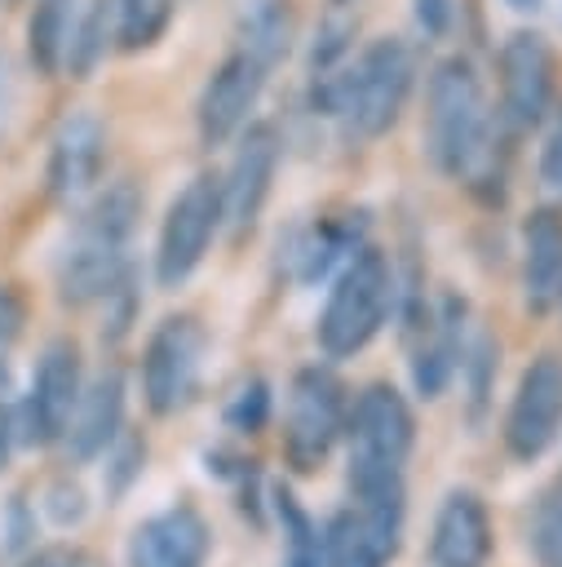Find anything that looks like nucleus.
Masks as SVG:
<instances>
[{"instance_id": "obj_6", "label": "nucleus", "mask_w": 562, "mask_h": 567, "mask_svg": "<svg viewBox=\"0 0 562 567\" xmlns=\"http://www.w3.org/2000/svg\"><path fill=\"white\" fill-rule=\"evenodd\" d=\"M204 359H208V328L195 315H168L150 328L137 363L142 403L150 416L168 421L186 412L199 399L204 385Z\"/></svg>"}, {"instance_id": "obj_18", "label": "nucleus", "mask_w": 562, "mask_h": 567, "mask_svg": "<svg viewBox=\"0 0 562 567\" xmlns=\"http://www.w3.org/2000/svg\"><path fill=\"white\" fill-rule=\"evenodd\" d=\"M496 549L487 501L473 487H447L425 545V567H487Z\"/></svg>"}, {"instance_id": "obj_24", "label": "nucleus", "mask_w": 562, "mask_h": 567, "mask_svg": "<svg viewBox=\"0 0 562 567\" xmlns=\"http://www.w3.org/2000/svg\"><path fill=\"white\" fill-rule=\"evenodd\" d=\"M204 474L235 492V509L243 518H252V527H266V518H270V483H261V470H257L252 456L230 452V447H208L204 452Z\"/></svg>"}, {"instance_id": "obj_28", "label": "nucleus", "mask_w": 562, "mask_h": 567, "mask_svg": "<svg viewBox=\"0 0 562 567\" xmlns=\"http://www.w3.org/2000/svg\"><path fill=\"white\" fill-rule=\"evenodd\" d=\"M292 44V13L283 0H257L239 18V49L252 53L261 66H274Z\"/></svg>"}, {"instance_id": "obj_33", "label": "nucleus", "mask_w": 562, "mask_h": 567, "mask_svg": "<svg viewBox=\"0 0 562 567\" xmlns=\"http://www.w3.org/2000/svg\"><path fill=\"white\" fill-rule=\"evenodd\" d=\"M40 505L27 496V492H9V501L0 505V549L9 558H22L35 549V536H40Z\"/></svg>"}, {"instance_id": "obj_19", "label": "nucleus", "mask_w": 562, "mask_h": 567, "mask_svg": "<svg viewBox=\"0 0 562 567\" xmlns=\"http://www.w3.org/2000/svg\"><path fill=\"white\" fill-rule=\"evenodd\" d=\"M124 412H128V381H124V368L111 363L93 381H84V390H80V403H75V412L66 421V434H62L66 461L71 465L102 461V452L124 430Z\"/></svg>"}, {"instance_id": "obj_31", "label": "nucleus", "mask_w": 562, "mask_h": 567, "mask_svg": "<svg viewBox=\"0 0 562 567\" xmlns=\"http://www.w3.org/2000/svg\"><path fill=\"white\" fill-rule=\"evenodd\" d=\"M173 18V0H115V40L119 49H146L164 35Z\"/></svg>"}, {"instance_id": "obj_32", "label": "nucleus", "mask_w": 562, "mask_h": 567, "mask_svg": "<svg viewBox=\"0 0 562 567\" xmlns=\"http://www.w3.org/2000/svg\"><path fill=\"white\" fill-rule=\"evenodd\" d=\"M35 505H40V518H44L53 532H75V527L89 518V492H84V483L71 478V474L49 478L44 492L35 496Z\"/></svg>"}, {"instance_id": "obj_1", "label": "nucleus", "mask_w": 562, "mask_h": 567, "mask_svg": "<svg viewBox=\"0 0 562 567\" xmlns=\"http://www.w3.org/2000/svg\"><path fill=\"white\" fill-rule=\"evenodd\" d=\"M142 217V190L133 182H111L106 190H93L58 248V297L71 310L97 306L128 270V244Z\"/></svg>"}, {"instance_id": "obj_21", "label": "nucleus", "mask_w": 562, "mask_h": 567, "mask_svg": "<svg viewBox=\"0 0 562 567\" xmlns=\"http://www.w3.org/2000/svg\"><path fill=\"white\" fill-rule=\"evenodd\" d=\"M367 213H341V217H323L319 226H310L292 252L296 261V284H323L332 279L367 239Z\"/></svg>"}, {"instance_id": "obj_44", "label": "nucleus", "mask_w": 562, "mask_h": 567, "mask_svg": "<svg viewBox=\"0 0 562 567\" xmlns=\"http://www.w3.org/2000/svg\"><path fill=\"white\" fill-rule=\"evenodd\" d=\"M336 4H341V0H336Z\"/></svg>"}, {"instance_id": "obj_5", "label": "nucleus", "mask_w": 562, "mask_h": 567, "mask_svg": "<svg viewBox=\"0 0 562 567\" xmlns=\"http://www.w3.org/2000/svg\"><path fill=\"white\" fill-rule=\"evenodd\" d=\"M345 416H350V390L332 372V363H305L292 372L288 394H283V430H279V452L292 474H319L336 443L345 439Z\"/></svg>"}, {"instance_id": "obj_9", "label": "nucleus", "mask_w": 562, "mask_h": 567, "mask_svg": "<svg viewBox=\"0 0 562 567\" xmlns=\"http://www.w3.org/2000/svg\"><path fill=\"white\" fill-rule=\"evenodd\" d=\"M217 230H221V177L217 173H195L173 195V204L159 221L155 284L159 288H181L199 270V261L208 257Z\"/></svg>"}, {"instance_id": "obj_17", "label": "nucleus", "mask_w": 562, "mask_h": 567, "mask_svg": "<svg viewBox=\"0 0 562 567\" xmlns=\"http://www.w3.org/2000/svg\"><path fill=\"white\" fill-rule=\"evenodd\" d=\"M270 66H261L252 53L235 49L204 84L199 106H195V124H199V142L204 146H221L230 137H239V128L248 124L261 89H266Z\"/></svg>"}, {"instance_id": "obj_36", "label": "nucleus", "mask_w": 562, "mask_h": 567, "mask_svg": "<svg viewBox=\"0 0 562 567\" xmlns=\"http://www.w3.org/2000/svg\"><path fill=\"white\" fill-rule=\"evenodd\" d=\"M540 186L553 204H562V111H558L553 128L544 133V146H540Z\"/></svg>"}, {"instance_id": "obj_38", "label": "nucleus", "mask_w": 562, "mask_h": 567, "mask_svg": "<svg viewBox=\"0 0 562 567\" xmlns=\"http://www.w3.org/2000/svg\"><path fill=\"white\" fill-rule=\"evenodd\" d=\"M22 319H27L22 297H18L13 288H4V284H0V359H4V350L13 346V337L22 332Z\"/></svg>"}, {"instance_id": "obj_7", "label": "nucleus", "mask_w": 562, "mask_h": 567, "mask_svg": "<svg viewBox=\"0 0 562 567\" xmlns=\"http://www.w3.org/2000/svg\"><path fill=\"white\" fill-rule=\"evenodd\" d=\"M84 390V350L75 337L44 341L27 390L13 399L18 412V447H53L66 434V421Z\"/></svg>"}, {"instance_id": "obj_4", "label": "nucleus", "mask_w": 562, "mask_h": 567, "mask_svg": "<svg viewBox=\"0 0 562 567\" xmlns=\"http://www.w3.org/2000/svg\"><path fill=\"white\" fill-rule=\"evenodd\" d=\"M398 306V275L394 261L363 244L336 275L327 288V301L319 310L314 323V341L323 350V359H354L358 350L372 346V337L385 328V319Z\"/></svg>"}, {"instance_id": "obj_23", "label": "nucleus", "mask_w": 562, "mask_h": 567, "mask_svg": "<svg viewBox=\"0 0 562 567\" xmlns=\"http://www.w3.org/2000/svg\"><path fill=\"white\" fill-rule=\"evenodd\" d=\"M496 377H500V341L491 332H469L465 359H460V385H465V421L469 434L487 430L491 403H496Z\"/></svg>"}, {"instance_id": "obj_25", "label": "nucleus", "mask_w": 562, "mask_h": 567, "mask_svg": "<svg viewBox=\"0 0 562 567\" xmlns=\"http://www.w3.org/2000/svg\"><path fill=\"white\" fill-rule=\"evenodd\" d=\"M522 540L535 567H562V474H553L527 505Z\"/></svg>"}, {"instance_id": "obj_14", "label": "nucleus", "mask_w": 562, "mask_h": 567, "mask_svg": "<svg viewBox=\"0 0 562 567\" xmlns=\"http://www.w3.org/2000/svg\"><path fill=\"white\" fill-rule=\"evenodd\" d=\"M102 164H106V124L93 111L62 115V124L49 137V164H44L49 199L58 208L75 213L97 190Z\"/></svg>"}, {"instance_id": "obj_41", "label": "nucleus", "mask_w": 562, "mask_h": 567, "mask_svg": "<svg viewBox=\"0 0 562 567\" xmlns=\"http://www.w3.org/2000/svg\"><path fill=\"white\" fill-rule=\"evenodd\" d=\"M13 447H18V412H13V399L0 394V470L9 465Z\"/></svg>"}, {"instance_id": "obj_26", "label": "nucleus", "mask_w": 562, "mask_h": 567, "mask_svg": "<svg viewBox=\"0 0 562 567\" xmlns=\"http://www.w3.org/2000/svg\"><path fill=\"white\" fill-rule=\"evenodd\" d=\"M111 35H115V0H84L75 9V22H71L62 71H71L75 80H84L97 66V58L106 53V40Z\"/></svg>"}, {"instance_id": "obj_12", "label": "nucleus", "mask_w": 562, "mask_h": 567, "mask_svg": "<svg viewBox=\"0 0 562 567\" xmlns=\"http://www.w3.org/2000/svg\"><path fill=\"white\" fill-rule=\"evenodd\" d=\"M279 146L283 142L266 120L239 128V146L221 177V226L230 230V239L252 235V226L261 221V208L270 199V182L279 168Z\"/></svg>"}, {"instance_id": "obj_40", "label": "nucleus", "mask_w": 562, "mask_h": 567, "mask_svg": "<svg viewBox=\"0 0 562 567\" xmlns=\"http://www.w3.org/2000/svg\"><path fill=\"white\" fill-rule=\"evenodd\" d=\"M13 111H18V80H13V62L0 53V142L13 124Z\"/></svg>"}, {"instance_id": "obj_8", "label": "nucleus", "mask_w": 562, "mask_h": 567, "mask_svg": "<svg viewBox=\"0 0 562 567\" xmlns=\"http://www.w3.org/2000/svg\"><path fill=\"white\" fill-rule=\"evenodd\" d=\"M407 93H412V49L398 35H381L345 71L341 120L358 137H381L398 124V115L407 106Z\"/></svg>"}, {"instance_id": "obj_11", "label": "nucleus", "mask_w": 562, "mask_h": 567, "mask_svg": "<svg viewBox=\"0 0 562 567\" xmlns=\"http://www.w3.org/2000/svg\"><path fill=\"white\" fill-rule=\"evenodd\" d=\"M407 496L398 501H350L323 523V567H389L403 549Z\"/></svg>"}, {"instance_id": "obj_43", "label": "nucleus", "mask_w": 562, "mask_h": 567, "mask_svg": "<svg viewBox=\"0 0 562 567\" xmlns=\"http://www.w3.org/2000/svg\"><path fill=\"white\" fill-rule=\"evenodd\" d=\"M558 301H562V297H558Z\"/></svg>"}, {"instance_id": "obj_39", "label": "nucleus", "mask_w": 562, "mask_h": 567, "mask_svg": "<svg viewBox=\"0 0 562 567\" xmlns=\"http://www.w3.org/2000/svg\"><path fill=\"white\" fill-rule=\"evenodd\" d=\"M416 4V22L425 35H447L451 27V0H412Z\"/></svg>"}, {"instance_id": "obj_20", "label": "nucleus", "mask_w": 562, "mask_h": 567, "mask_svg": "<svg viewBox=\"0 0 562 567\" xmlns=\"http://www.w3.org/2000/svg\"><path fill=\"white\" fill-rule=\"evenodd\" d=\"M562 297V213L531 208L522 221V301L531 315H549Z\"/></svg>"}, {"instance_id": "obj_13", "label": "nucleus", "mask_w": 562, "mask_h": 567, "mask_svg": "<svg viewBox=\"0 0 562 567\" xmlns=\"http://www.w3.org/2000/svg\"><path fill=\"white\" fill-rule=\"evenodd\" d=\"M469 306L465 297L456 292H443L438 306L429 310V323L407 337V377H412V390L416 399L434 403L443 399L456 377H460V359H465V346H469Z\"/></svg>"}, {"instance_id": "obj_10", "label": "nucleus", "mask_w": 562, "mask_h": 567, "mask_svg": "<svg viewBox=\"0 0 562 567\" xmlns=\"http://www.w3.org/2000/svg\"><path fill=\"white\" fill-rule=\"evenodd\" d=\"M558 434H562V354L544 350L522 368L504 408L500 439L518 465H531L558 443Z\"/></svg>"}, {"instance_id": "obj_29", "label": "nucleus", "mask_w": 562, "mask_h": 567, "mask_svg": "<svg viewBox=\"0 0 562 567\" xmlns=\"http://www.w3.org/2000/svg\"><path fill=\"white\" fill-rule=\"evenodd\" d=\"M146 461H150V443L146 434L137 430H119V439L102 452V496L106 505H119L146 474Z\"/></svg>"}, {"instance_id": "obj_30", "label": "nucleus", "mask_w": 562, "mask_h": 567, "mask_svg": "<svg viewBox=\"0 0 562 567\" xmlns=\"http://www.w3.org/2000/svg\"><path fill=\"white\" fill-rule=\"evenodd\" d=\"M270 416H274V390H270L266 377H243L235 385V394L221 403V425L230 434H248L252 439V434H261L270 425Z\"/></svg>"}, {"instance_id": "obj_42", "label": "nucleus", "mask_w": 562, "mask_h": 567, "mask_svg": "<svg viewBox=\"0 0 562 567\" xmlns=\"http://www.w3.org/2000/svg\"><path fill=\"white\" fill-rule=\"evenodd\" d=\"M540 0H513V9H535Z\"/></svg>"}, {"instance_id": "obj_22", "label": "nucleus", "mask_w": 562, "mask_h": 567, "mask_svg": "<svg viewBox=\"0 0 562 567\" xmlns=\"http://www.w3.org/2000/svg\"><path fill=\"white\" fill-rule=\"evenodd\" d=\"M270 518L279 527V567H323V527L283 478L270 483Z\"/></svg>"}, {"instance_id": "obj_2", "label": "nucleus", "mask_w": 562, "mask_h": 567, "mask_svg": "<svg viewBox=\"0 0 562 567\" xmlns=\"http://www.w3.org/2000/svg\"><path fill=\"white\" fill-rule=\"evenodd\" d=\"M416 447V412L389 381H367L345 416V496L398 501L407 496V461Z\"/></svg>"}, {"instance_id": "obj_37", "label": "nucleus", "mask_w": 562, "mask_h": 567, "mask_svg": "<svg viewBox=\"0 0 562 567\" xmlns=\"http://www.w3.org/2000/svg\"><path fill=\"white\" fill-rule=\"evenodd\" d=\"M18 567H97L93 554H84L80 545H44L18 558Z\"/></svg>"}, {"instance_id": "obj_16", "label": "nucleus", "mask_w": 562, "mask_h": 567, "mask_svg": "<svg viewBox=\"0 0 562 567\" xmlns=\"http://www.w3.org/2000/svg\"><path fill=\"white\" fill-rule=\"evenodd\" d=\"M553 97V53L540 31H513L500 49V124L527 133Z\"/></svg>"}, {"instance_id": "obj_3", "label": "nucleus", "mask_w": 562, "mask_h": 567, "mask_svg": "<svg viewBox=\"0 0 562 567\" xmlns=\"http://www.w3.org/2000/svg\"><path fill=\"white\" fill-rule=\"evenodd\" d=\"M496 120L482 93V75L469 58H443L425 89V151L438 173L456 182H491Z\"/></svg>"}, {"instance_id": "obj_27", "label": "nucleus", "mask_w": 562, "mask_h": 567, "mask_svg": "<svg viewBox=\"0 0 562 567\" xmlns=\"http://www.w3.org/2000/svg\"><path fill=\"white\" fill-rule=\"evenodd\" d=\"M75 0H40L27 27V49L40 75H58L66 62V40H71V22H75Z\"/></svg>"}, {"instance_id": "obj_34", "label": "nucleus", "mask_w": 562, "mask_h": 567, "mask_svg": "<svg viewBox=\"0 0 562 567\" xmlns=\"http://www.w3.org/2000/svg\"><path fill=\"white\" fill-rule=\"evenodd\" d=\"M350 40H354V18L350 13H327L323 18V27H319V35H314V71H332L341 58H345V49H350Z\"/></svg>"}, {"instance_id": "obj_35", "label": "nucleus", "mask_w": 562, "mask_h": 567, "mask_svg": "<svg viewBox=\"0 0 562 567\" xmlns=\"http://www.w3.org/2000/svg\"><path fill=\"white\" fill-rule=\"evenodd\" d=\"M106 301V323H102V341H124L133 319H137V292H133V270H124V279L102 297Z\"/></svg>"}, {"instance_id": "obj_15", "label": "nucleus", "mask_w": 562, "mask_h": 567, "mask_svg": "<svg viewBox=\"0 0 562 567\" xmlns=\"http://www.w3.org/2000/svg\"><path fill=\"white\" fill-rule=\"evenodd\" d=\"M212 527L195 501H173L142 523H133L124 540V567H208Z\"/></svg>"}]
</instances>
